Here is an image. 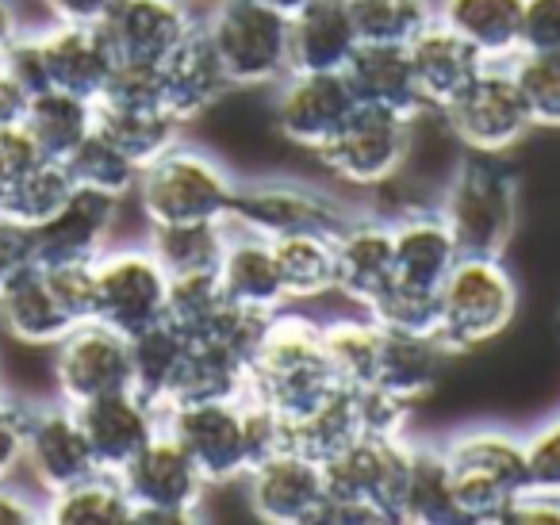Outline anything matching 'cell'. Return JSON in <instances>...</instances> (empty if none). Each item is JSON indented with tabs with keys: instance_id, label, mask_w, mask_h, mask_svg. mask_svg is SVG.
<instances>
[{
	"instance_id": "cell-46",
	"label": "cell",
	"mask_w": 560,
	"mask_h": 525,
	"mask_svg": "<svg viewBox=\"0 0 560 525\" xmlns=\"http://www.w3.org/2000/svg\"><path fill=\"white\" fill-rule=\"evenodd\" d=\"M365 315L376 318L381 326H388V330L434 334L438 330V292L392 284L388 292L373 303V311H365Z\"/></svg>"
},
{
	"instance_id": "cell-29",
	"label": "cell",
	"mask_w": 560,
	"mask_h": 525,
	"mask_svg": "<svg viewBox=\"0 0 560 525\" xmlns=\"http://www.w3.org/2000/svg\"><path fill=\"white\" fill-rule=\"evenodd\" d=\"M350 4L346 0H312L289 16V58L292 70L304 73H342L358 50Z\"/></svg>"
},
{
	"instance_id": "cell-42",
	"label": "cell",
	"mask_w": 560,
	"mask_h": 525,
	"mask_svg": "<svg viewBox=\"0 0 560 525\" xmlns=\"http://www.w3.org/2000/svg\"><path fill=\"white\" fill-rule=\"evenodd\" d=\"M358 43L376 47H411L438 20L434 0H346Z\"/></svg>"
},
{
	"instance_id": "cell-33",
	"label": "cell",
	"mask_w": 560,
	"mask_h": 525,
	"mask_svg": "<svg viewBox=\"0 0 560 525\" xmlns=\"http://www.w3.org/2000/svg\"><path fill=\"white\" fill-rule=\"evenodd\" d=\"M272 254L280 265L284 295L292 307H307L327 295H338L335 269V234H289L272 238Z\"/></svg>"
},
{
	"instance_id": "cell-50",
	"label": "cell",
	"mask_w": 560,
	"mask_h": 525,
	"mask_svg": "<svg viewBox=\"0 0 560 525\" xmlns=\"http://www.w3.org/2000/svg\"><path fill=\"white\" fill-rule=\"evenodd\" d=\"M35 261V231L0 211V292Z\"/></svg>"
},
{
	"instance_id": "cell-49",
	"label": "cell",
	"mask_w": 560,
	"mask_h": 525,
	"mask_svg": "<svg viewBox=\"0 0 560 525\" xmlns=\"http://www.w3.org/2000/svg\"><path fill=\"white\" fill-rule=\"evenodd\" d=\"M39 162H43L39 147H35L32 135H27L24 127L0 131V203H4V196H9L12 188H16V180L27 177Z\"/></svg>"
},
{
	"instance_id": "cell-26",
	"label": "cell",
	"mask_w": 560,
	"mask_h": 525,
	"mask_svg": "<svg viewBox=\"0 0 560 525\" xmlns=\"http://www.w3.org/2000/svg\"><path fill=\"white\" fill-rule=\"evenodd\" d=\"M215 280L226 300L234 307L249 311V315H277L280 307H292L289 295H284V280H280L272 242L261 238V234L231 226V238H226Z\"/></svg>"
},
{
	"instance_id": "cell-1",
	"label": "cell",
	"mask_w": 560,
	"mask_h": 525,
	"mask_svg": "<svg viewBox=\"0 0 560 525\" xmlns=\"http://www.w3.org/2000/svg\"><path fill=\"white\" fill-rule=\"evenodd\" d=\"M342 392L323 346V323L304 307H280L265 318L261 338L249 353L246 399L289 425L319 410Z\"/></svg>"
},
{
	"instance_id": "cell-53",
	"label": "cell",
	"mask_w": 560,
	"mask_h": 525,
	"mask_svg": "<svg viewBox=\"0 0 560 525\" xmlns=\"http://www.w3.org/2000/svg\"><path fill=\"white\" fill-rule=\"evenodd\" d=\"M503 525H560V499L557 494L526 491L503 514Z\"/></svg>"
},
{
	"instance_id": "cell-13",
	"label": "cell",
	"mask_w": 560,
	"mask_h": 525,
	"mask_svg": "<svg viewBox=\"0 0 560 525\" xmlns=\"http://www.w3.org/2000/svg\"><path fill=\"white\" fill-rule=\"evenodd\" d=\"M442 124L465 154L506 158L534 135V119L526 112L511 70L488 62L442 112Z\"/></svg>"
},
{
	"instance_id": "cell-14",
	"label": "cell",
	"mask_w": 560,
	"mask_h": 525,
	"mask_svg": "<svg viewBox=\"0 0 560 525\" xmlns=\"http://www.w3.org/2000/svg\"><path fill=\"white\" fill-rule=\"evenodd\" d=\"M124 491L135 506V525H192L203 517V499L211 487L203 483L192 456L170 438L158 433L124 471Z\"/></svg>"
},
{
	"instance_id": "cell-3",
	"label": "cell",
	"mask_w": 560,
	"mask_h": 525,
	"mask_svg": "<svg viewBox=\"0 0 560 525\" xmlns=\"http://www.w3.org/2000/svg\"><path fill=\"white\" fill-rule=\"evenodd\" d=\"M445 468L460 525H503V514L529 491L526 438L511 425L476 422L445 433Z\"/></svg>"
},
{
	"instance_id": "cell-48",
	"label": "cell",
	"mask_w": 560,
	"mask_h": 525,
	"mask_svg": "<svg viewBox=\"0 0 560 525\" xmlns=\"http://www.w3.org/2000/svg\"><path fill=\"white\" fill-rule=\"evenodd\" d=\"M27 410H32V402L12 395L9 387L0 392V479H16L24 471Z\"/></svg>"
},
{
	"instance_id": "cell-44",
	"label": "cell",
	"mask_w": 560,
	"mask_h": 525,
	"mask_svg": "<svg viewBox=\"0 0 560 525\" xmlns=\"http://www.w3.org/2000/svg\"><path fill=\"white\" fill-rule=\"evenodd\" d=\"M534 131H560V50H518L506 62Z\"/></svg>"
},
{
	"instance_id": "cell-7",
	"label": "cell",
	"mask_w": 560,
	"mask_h": 525,
	"mask_svg": "<svg viewBox=\"0 0 560 525\" xmlns=\"http://www.w3.org/2000/svg\"><path fill=\"white\" fill-rule=\"evenodd\" d=\"M27 93L62 89V93L96 101L116 70L108 39L96 24H62L50 20L43 27H24L20 39L0 58Z\"/></svg>"
},
{
	"instance_id": "cell-6",
	"label": "cell",
	"mask_w": 560,
	"mask_h": 525,
	"mask_svg": "<svg viewBox=\"0 0 560 525\" xmlns=\"http://www.w3.org/2000/svg\"><path fill=\"white\" fill-rule=\"evenodd\" d=\"M518 303L522 292L506 257H460L438 288L434 338L450 357H468L511 330Z\"/></svg>"
},
{
	"instance_id": "cell-10",
	"label": "cell",
	"mask_w": 560,
	"mask_h": 525,
	"mask_svg": "<svg viewBox=\"0 0 560 525\" xmlns=\"http://www.w3.org/2000/svg\"><path fill=\"white\" fill-rule=\"evenodd\" d=\"M200 32L223 62L234 93L272 89L292 73L289 16L261 0H211L208 12H200Z\"/></svg>"
},
{
	"instance_id": "cell-11",
	"label": "cell",
	"mask_w": 560,
	"mask_h": 525,
	"mask_svg": "<svg viewBox=\"0 0 560 525\" xmlns=\"http://www.w3.org/2000/svg\"><path fill=\"white\" fill-rule=\"evenodd\" d=\"M415 124L419 119L404 116V112L358 104L315 158L327 170V177H335L342 188L376 192L404 173L415 147Z\"/></svg>"
},
{
	"instance_id": "cell-36",
	"label": "cell",
	"mask_w": 560,
	"mask_h": 525,
	"mask_svg": "<svg viewBox=\"0 0 560 525\" xmlns=\"http://www.w3.org/2000/svg\"><path fill=\"white\" fill-rule=\"evenodd\" d=\"M226 238H231V223H162L147 226V238L142 242L162 261L170 280H185L215 277Z\"/></svg>"
},
{
	"instance_id": "cell-21",
	"label": "cell",
	"mask_w": 560,
	"mask_h": 525,
	"mask_svg": "<svg viewBox=\"0 0 560 525\" xmlns=\"http://www.w3.org/2000/svg\"><path fill=\"white\" fill-rule=\"evenodd\" d=\"M335 269L338 295L353 311H373V303L396 284L392 219L353 208L346 223L335 231Z\"/></svg>"
},
{
	"instance_id": "cell-12",
	"label": "cell",
	"mask_w": 560,
	"mask_h": 525,
	"mask_svg": "<svg viewBox=\"0 0 560 525\" xmlns=\"http://www.w3.org/2000/svg\"><path fill=\"white\" fill-rule=\"evenodd\" d=\"M350 203L330 188L300 177H254L238 180L231 203V226L261 238H289V234H335L350 215Z\"/></svg>"
},
{
	"instance_id": "cell-30",
	"label": "cell",
	"mask_w": 560,
	"mask_h": 525,
	"mask_svg": "<svg viewBox=\"0 0 560 525\" xmlns=\"http://www.w3.org/2000/svg\"><path fill=\"white\" fill-rule=\"evenodd\" d=\"M342 78H346V85H350L353 104L404 112V116H415V119L427 116V108H422V101H419V89H415V78H411L407 47L361 43L350 55V62H346Z\"/></svg>"
},
{
	"instance_id": "cell-28",
	"label": "cell",
	"mask_w": 560,
	"mask_h": 525,
	"mask_svg": "<svg viewBox=\"0 0 560 525\" xmlns=\"http://www.w3.org/2000/svg\"><path fill=\"white\" fill-rule=\"evenodd\" d=\"M407 58H411V78L427 112H442L445 104L488 66L476 55V47H468L457 32H450V27L438 24V20L419 39H411Z\"/></svg>"
},
{
	"instance_id": "cell-16",
	"label": "cell",
	"mask_w": 560,
	"mask_h": 525,
	"mask_svg": "<svg viewBox=\"0 0 560 525\" xmlns=\"http://www.w3.org/2000/svg\"><path fill=\"white\" fill-rule=\"evenodd\" d=\"M50 376H55V395L70 407L135 387L131 338L89 318L50 346Z\"/></svg>"
},
{
	"instance_id": "cell-2",
	"label": "cell",
	"mask_w": 560,
	"mask_h": 525,
	"mask_svg": "<svg viewBox=\"0 0 560 525\" xmlns=\"http://www.w3.org/2000/svg\"><path fill=\"white\" fill-rule=\"evenodd\" d=\"M165 433L192 456L208 487L242 483L261 456L284 448V422L246 395L165 407Z\"/></svg>"
},
{
	"instance_id": "cell-40",
	"label": "cell",
	"mask_w": 560,
	"mask_h": 525,
	"mask_svg": "<svg viewBox=\"0 0 560 525\" xmlns=\"http://www.w3.org/2000/svg\"><path fill=\"white\" fill-rule=\"evenodd\" d=\"M358 438H361V430H358V418H353L350 387H342V392L323 402L319 410H312V415L284 425V445L296 448L307 460L323 464V468L335 464Z\"/></svg>"
},
{
	"instance_id": "cell-17",
	"label": "cell",
	"mask_w": 560,
	"mask_h": 525,
	"mask_svg": "<svg viewBox=\"0 0 560 525\" xmlns=\"http://www.w3.org/2000/svg\"><path fill=\"white\" fill-rule=\"evenodd\" d=\"M238 487L249 514L265 525H323L327 514V468L289 445L261 456Z\"/></svg>"
},
{
	"instance_id": "cell-20",
	"label": "cell",
	"mask_w": 560,
	"mask_h": 525,
	"mask_svg": "<svg viewBox=\"0 0 560 525\" xmlns=\"http://www.w3.org/2000/svg\"><path fill=\"white\" fill-rule=\"evenodd\" d=\"M116 62L162 66L200 27L196 0H116L96 24Z\"/></svg>"
},
{
	"instance_id": "cell-51",
	"label": "cell",
	"mask_w": 560,
	"mask_h": 525,
	"mask_svg": "<svg viewBox=\"0 0 560 525\" xmlns=\"http://www.w3.org/2000/svg\"><path fill=\"white\" fill-rule=\"evenodd\" d=\"M522 50H560V0H526Z\"/></svg>"
},
{
	"instance_id": "cell-34",
	"label": "cell",
	"mask_w": 560,
	"mask_h": 525,
	"mask_svg": "<svg viewBox=\"0 0 560 525\" xmlns=\"http://www.w3.org/2000/svg\"><path fill=\"white\" fill-rule=\"evenodd\" d=\"M399 525H460L453 502L450 468L438 441L411 438V468H407Z\"/></svg>"
},
{
	"instance_id": "cell-56",
	"label": "cell",
	"mask_w": 560,
	"mask_h": 525,
	"mask_svg": "<svg viewBox=\"0 0 560 525\" xmlns=\"http://www.w3.org/2000/svg\"><path fill=\"white\" fill-rule=\"evenodd\" d=\"M24 16H20V4L16 0H0V58L9 55V47L20 39V32H24Z\"/></svg>"
},
{
	"instance_id": "cell-39",
	"label": "cell",
	"mask_w": 560,
	"mask_h": 525,
	"mask_svg": "<svg viewBox=\"0 0 560 525\" xmlns=\"http://www.w3.org/2000/svg\"><path fill=\"white\" fill-rule=\"evenodd\" d=\"M96 131L108 142H116L142 170L154 158H162L173 142H180L185 127L165 108H112V104H96Z\"/></svg>"
},
{
	"instance_id": "cell-47",
	"label": "cell",
	"mask_w": 560,
	"mask_h": 525,
	"mask_svg": "<svg viewBox=\"0 0 560 525\" xmlns=\"http://www.w3.org/2000/svg\"><path fill=\"white\" fill-rule=\"evenodd\" d=\"M522 438H526V487L534 494L560 499V415H549Z\"/></svg>"
},
{
	"instance_id": "cell-57",
	"label": "cell",
	"mask_w": 560,
	"mask_h": 525,
	"mask_svg": "<svg viewBox=\"0 0 560 525\" xmlns=\"http://www.w3.org/2000/svg\"><path fill=\"white\" fill-rule=\"evenodd\" d=\"M261 4H269V9L284 12V16H292V12H300L304 4H312V0H261Z\"/></svg>"
},
{
	"instance_id": "cell-43",
	"label": "cell",
	"mask_w": 560,
	"mask_h": 525,
	"mask_svg": "<svg viewBox=\"0 0 560 525\" xmlns=\"http://www.w3.org/2000/svg\"><path fill=\"white\" fill-rule=\"evenodd\" d=\"M66 173H70L73 188H89V192H104V196H116V200H131L135 192V180H139V165L116 147L108 142L101 131L93 127L85 142L66 158Z\"/></svg>"
},
{
	"instance_id": "cell-9",
	"label": "cell",
	"mask_w": 560,
	"mask_h": 525,
	"mask_svg": "<svg viewBox=\"0 0 560 525\" xmlns=\"http://www.w3.org/2000/svg\"><path fill=\"white\" fill-rule=\"evenodd\" d=\"M93 318V265L32 261L0 292V330L32 349H50Z\"/></svg>"
},
{
	"instance_id": "cell-41",
	"label": "cell",
	"mask_w": 560,
	"mask_h": 525,
	"mask_svg": "<svg viewBox=\"0 0 560 525\" xmlns=\"http://www.w3.org/2000/svg\"><path fill=\"white\" fill-rule=\"evenodd\" d=\"M323 346H327L330 369L342 387H373L376 353H381V323L365 311L323 323Z\"/></svg>"
},
{
	"instance_id": "cell-24",
	"label": "cell",
	"mask_w": 560,
	"mask_h": 525,
	"mask_svg": "<svg viewBox=\"0 0 560 525\" xmlns=\"http://www.w3.org/2000/svg\"><path fill=\"white\" fill-rule=\"evenodd\" d=\"M158 78H162L165 108H170V116L177 119L180 127L203 119L211 108H219V104L234 93L223 62L215 58L208 35H203L200 27L158 66Z\"/></svg>"
},
{
	"instance_id": "cell-25",
	"label": "cell",
	"mask_w": 560,
	"mask_h": 525,
	"mask_svg": "<svg viewBox=\"0 0 560 525\" xmlns=\"http://www.w3.org/2000/svg\"><path fill=\"white\" fill-rule=\"evenodd\" d=\"M392 242H396V284L422 292H438L453 265L465 257L438 208H411L396 215Z\"/></svg>"
},
{
	"instance_id": "cell-19",
	"label": "cell",
	"mask_w": 560,
	"mask_h": 525,
	"mask_svg": "<svg viewBox=\"0 0 560 525\" xmlns=\"http://www.w3.org/2000/svg\"><path fill=\"white\" fill-rule=\"evenodd\" d=\"M93 471L101 468H96L93 448L81 430L78 407L62 402L58 395L47 402H32L24 438V476L32 479L35 491L47 499V494L93 476Z\"/></svg>"
},
{
	"instance_id": "cell-15",
	"label": "cell",
	"mask_w": 560,
	"mask_h": 525,
	"mask_svg": "<svg viewBox=\"0 0 560 525\" xmlns=\"http://www.w3.org/2000/svg\"><path fill=\"white\" fill-rule=\"evenodd\" d=\"M170 272L162 269L147 242H112L93 261V318L119 334H139L165 318Z\"/></svg>"
},
{
	"instance_id": "cell-52",
	"label": "cell",
	"mask_w": 560,
	"mask_h": 525,
	"mask_svg": "<svg viewBox=\"0 0 560 525\" xmlns=\"http://www.w3.org/2000/svg\"><path fill=\"white\" fill-rule=\"evenodd\" d=\"M43 494L20 487L16 479H0V525H39Z\"/></svg>"
},
{
	"instance_id": "cell-45",
	"label": "cell",
	"mask_w": 560,
	"mask_h": 525,
	"mask_svg": "<svg viewBox=\"0 0 560 525\" xmlns=\"http://www.w3.org/2000/svg\"><path fill=\"white\" fill-rule=\"evenodd\" d=\"M70 196H73V180H70V173H66V165L43 158L27 177L16 180V188L4 196L0 211L35 231V226H43L47 219H55Z\"/></svg>"
},
{
	"instance_id": "cell-22",
	"label": "cell",
	"mask_w": 560,
	"mask_h": 525,
	"mask_svg": "<svg viewBox=\"0 0 560 525\" xmlns=\"http://www.w3.org/2000/svg\"><path fill=\"white\" fill-rule=\"evenodd\" d=\"M78 418L89 438V448H93L96 468L116 471V476L165 430V410L135 387L81 402Z\"/></svg>"
},
{
	"instance_id": "cell-4",
	"label": "cell",
	"mask_w": 560,
	"mask_h": 525,
	"mask_svg": "<svg viewBox=\"0 0 560 525\" xmlns=\"http://www.w3.org/2000/svg\"><path fill=\"white\" fill-rule=\"evenodd\" d=\"M238 177L223 158L196 142H173L162 158L142 165L135 180V208L142 223H231V203Z\"/></svg>"
},
{
	"instance_id": "cell-37",
	"label": "cell",
	"mask_w": 560,
	"mask_h": 525,
	"mask_svg": "<svg viewBox=\"0 0 560 525\" xmlns=\"http://www.w3.org/2000/svg\"><path fill=\"white\" fill-rule=\"evenodd\" d=\"M188 346L192 341L180 330H173L170 323H154L147 330L131 334V384L135 392H142L158 407H170L173 392H177V380L185 372Z\"/></svg>"
},
{
	"instance_id": "cell-18",
	"label": "cell",
	"mask_w": 560,
	"mask_h": 525,
	"mask_svg": "<svg viewBox=\"0 0 560 525\" xmlns=\"http://www.w3.org/2000/svg\"><path fill=\"white\" fill-rule=\"evenodd\" d=\"M358 108L342 73H304L292 70L272 85V131L304 154H319L346 116Z\"/></svg>"
},
{
	"instance_id": "cell-35",
	"label": "cell",
	"mask_w": 560,
	"mask_h": 525,
	"mask_svg": "<svg viewBox=\"0 0 560 525\" xmlns=\"http://www.w3.org/2000/svg\"><path fill=\"white\" fill-rule=\"evenodd\" d=\"M47 525H135V506L116 471H93L43 499Z\"/></svg>"
},
{
	"instance_id": "cell-5",
	"label": "cell",
	"mask_w": 560,
	"mask_h": 525,
	"mask_svg": "<svg viewBox=\"0 0 560 525\" xmlns=\"http://www.w3.org/2000/svg\"><path fill=\"white\" fill-rule=\"evenodd\" d=\"M438 211L465 257H506L522 223L518 177L503 158L465 154L445 180Z\"/></svg>"
},
{
	"instance_id": "cell-38",
	"label": "cell",
	"mask_w": 560,
	"mask_h": 525,
	"mask_svg": "<svg viewBox=\"0 0 560 525\" xmlns=\"http://www.w3.org/2000/svg\"><path fill=\"white\" fill-rule=\"evenodd\" d=\"M246 369L249 361L242 353H234V349L215 346V341H192L170 407H177V402L242 399L246 395Z\"/></svg>"
},
{
	"instance_id": "cell-8",
	"label": "cell",
	"mask_w": 560,
	"mask_h": 525,
	"mask_svg": "<svg viewBox=\"0 0 560 525\" xmlns=\"http://www.w3.org/2000/svg\"><path fill=\"white\" fill-rule=\"evenodd\" d=\"M411 438H358L327 464V514L323 525H399Z\"/></svg>"
},
{
	"instance_id": "cell-55",
	"label": "cell",
	"mask_w": 560,
	"mask_h": 525,
	"mask_svg": "<svg viewBox=\"0 0 560 525\" xmlns=\"http://www.w3.org/2000/svg\"><path fill=\"white\" fill-rule=\"evenodd\" d=\"M43 4L50 20H62V24H101L116 0H43Z\"/></svg>"
},
{
	"instance_id": "cell-58",
	"label": "cell",
	"mask_w": 560,
	"mask_h": 525,
	"mask_svg": "<svg viewBox=\"0 0 560 525\" xmlns=\"http://www.w3.org/2000/svg\"><path fill=\"white\" fill-rule=\"evenodd\" d=\"M0 392H4V380H0Z\"/></svg>"
},
{
	"instance_id": "cell-23",
	"label": "cell",
	"mask_w": 560,
	"mask_h": 525,
	"mask_svg": "<svg viewBox=\"0 0 560 525\" xmlns=\"http://www.w3.org/2000/svg\"><path fill=\"white\" fill-rule=\"evenodd\" d=\"M124 200L89 188H73L55 219L35 226V261L47 265H93L116 242Z\"/></svg>"
},
{
	"instance_id": "cell-32",
	"label": "cell",
	"mask_w": 560,
	"mask_h": 525,
	"mask_svg": "<svg viewBox=\"0 0 560 525\" xmlns=\"http://www.w3.org/2000/svg\"><path fill=\"white\" fill-rule=\"evenodd\" d=\"M20 127L32 135V142L39 147L43 158L66 162L93 135L96 104L85 101V96L62 93V89H43V93H32Z\"/></svg>"
},
{
	"instance_id": "cell-31",
	"label": "cell",
	"mask_w": 560,
	"mask_h": 525,
	"mask_svg": "<svg viewBox=\"0 0 560 525\" xmlns=\"http://www.w3.org/2000/svg\"><path fill=\"white\" fill-rule=\"evenodd\" d=\"M438 24L457 32L483 62L506 66L522 50L526 0H434Z\"/></svg>"
},
{
	"instance_id": "cell-27",
	"label": "cell",
	"mask_w": 560,
	"mask_h": 525,
	"mask_svg": "<svg viewBox=\"0 0 560 525\" xmlns=\"http://www.w3.org/2000/svg\"><path fill=\"white\" fill-rule=\"evenodd\" d=\"M450 361L453 357L445 353L434 334H407L381 326V353H376L373 387L396 395L407 407H419L427 395L438 392Z\"/></svg>"
},
{
	"instance_id": "cell-54",
	"label": "cell",
	"mask_w": 560,
	"mask_h": 525,
	"mask_svg": "<svg viewBox=\"0 0 560 525\" xmlns=\"http://www.w3.org/2000/svg\"><path fill=\"white\" fill-rule=\"evenodd\" d=\"M27 101H32V93L20 85V78L9 70V66L0 62V131L24 124Z\"/></svg>"
},
{
	"instance_id": "cell-59",
	"label": "cell",
	"mask_w": 560,
	"mask_h": 525,
	"mask_svg": "<svg viewBox=\"0 0 560 525\" xmlns=\"http://www.w3.org/2000/svg\"><path fill=\"white\" fill-rule=\"evenodd\" d=\"M196 4H200V0H196ZM203 4H211V0H203Z\"/></svg>"
}]
</instances>
